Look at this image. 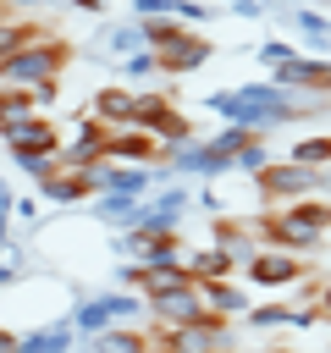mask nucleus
<instances>
[{
	"label": "nucleus",
	"instance_id": "nucleus-1",
	"mask_svg": "<svg viewBox=\"0 0 331 353\" xmlns=\"http://www.w3.org/2000/svg\"><path fill=\"white\" fill-rule=\"evenodd\" d=\"M66 61H72V50H66L61 39H33V44H22L17 55H6V61H0V88H39V83H61Z\"/></svg>",
	"mask_w": 331,
	"mask_h": 353
},
{
	"label": "nucleus",
	"instance_id": "nucleus-2",
	"mask_svg": "<svg viewBox=\"0 0 331 353\" xmlns=\"http://www.w3.org/2000/svg\"><path fill=\"white\" fill-rule=\"evenodd\" d=\"M254 188H259L265 204L287 210V204H298V199L325 193V171H309V165H298V160H270V165L254 176Z\"/></svg>",
	"mask_w": 331,
	"mask_h": 353
},
{
	"label": "nucleus",
	"instance_id": "nucleus-3",
	"mask_svg": "<svg viewBox=\"0 0 331 353\" xmlns=\"http://www.w3.org/2000/svg\"><path fill=\"white\" fill-rule=\"evenodd\" d=\"M132 314H138V298L132 292H94V298H83L72 309V331L77 336H99V331H110V325H121Z\"/></svg>",
	"mask_w": 331,
	"mask_h": 353
},
{
	"label": "nucleus",
	"instance_id": "nucleus-4",
	"mask_svg": "<svg viewBox=\"0 0 331 353\" xmlns=\"http://www.w3.org/2000/svg\"><path fill=\"white\" fill-rule=\"evenodd\" d=\"M276 88L298 94V99H331V61H314V55H292L287 66L270 72Z\"/></svg>",
	"mask_w": 331,
	"mask_h": 353
},
{
	"label": "nucleus",
	"instance_id": "nucleus-5",
	"mask_svg": "<svg viewBox=\"0 0 331 353\" xmlns=\"http://www.w3.org/2000/svg\"><path fill=\"white\" fill-rule=\"evenodd\" d=\"M105 149H110V127H105V121H94V116H83V121L72 127V138H61V165L88 171V165H99V160H105Z\"/></svg>",
	"mask_w": 331,
	"mask_h": 353
},
{
	"label": "nucleus",
	"instance_id": "nucleus-6",
	"mask_svg": "<svg viewBox=\"0 0 331 353\" xmlns=\"http://www.w3.org/2000/svg\"><path fill=\"white\" fill-rule=\"evenodd\" d=\"M110 165H166V143L143 127H110V149H105Z\"/></svg>",
	"mask_w": 331,
	"mask_h": 353
},
{
	"label": "nucleus",
	"instance_id": "nucleus-7",
	"mask_svg": "<svg viewBox=\"0 0 331 353\" xmlns=\"http://www.w3.org/2000/svg\"><path fill=\"white\" fill-rule=\"evenodd\" d=\"M171 336H177V353H232V320H221V314L171 325Z\"/></svg>",
	"mask_w": 331,
	"mask_h": 353
},
{
	"label": "nucleus",
	"instance_id": "nucleus-8",
	"mask_svg": "<svg viewBox=\"0 0 331 353\" xmlns=\"http://www.w3.org/2000/svg\"><path fill=\"white\" fill-rule=\"evenodd\" d=\"M0 138H6V149H44V154H61V127H55L44 110H33V116H22V121H6Z\"/></svg>",
	"mask_w": 331,
	"mask_h": 353
},
{
	"label": "nucleus",
	"instance_id": "nucleus-9",
	"mask_svg": "<svg viewBox=\"0 0 331 353\" xmlns=\"http://www.w3.org/2000/svg\"><path fill=\"white\" fill-rule=\"evenodd\" d=\"M243 276H248L254 287H298V281H303V265H298V254L259 248V254L243 265Z\"/></svg>",
	"mask_w": 331,
	"mask_h": 353
},
{
	"label": "nucleus",
	"instance_id": "nucleus-10",
	"mask_svg": "<svg viewBox=\"0 0 331 353\" xmlns=\"http://www.w3.org/2000/svg\"><path fill=\"white\" fill-rule=\"evenodd\" d=\"M210 243H215L237 270L259 254V232H254V221H226V215H215V221H210Z\"/></svg>",
	"mask_w": 331,
	"mask_h": 353
},
{
	"label": "nucleus",
	"instance_id": "nucleus-11",
	"mask_svg": "<svg viewBox=\"0 0 331 353\" xmlns=\"http://www.w3.org/2000/svg\"><path fill=\"white\" fill-rule=\"evenodd\" d=\"M143 303H149V314H154L160 325H188V320L210 314V309H204V298H199V281L171 287V292H154V298H143Z\"/></svg>",
	"mask_w": 331,
	"mask_h": 353
},
{
	"label": "nucleus",
	"instance_id": "nucleus-12",
	"mask_svg": "<svg viewBox=\"0 0 331 353\" xmlns=\"http://www.w3.org/2000/svg\"><path fill=\"white\" fill-rule=\"evenodd\" d=\"M132 50H143V28H138V22L99 28V39H94V55H99V61H127Z\"/></svg>",
	"mask_w": 331,
	"mask_h": 353
},
{
	"label": "nucleus",
	"instance_id": "nucleus-13",
	"mask_svg": "<svg viewBox=\"0 0 331 353\" xmlns=\"http://www.w3.org/2000/svg\"><path fill=\"white\" fill-rule=\"evenodd\" d=\"M210 55H215V44H210L204 33H193L188 44H177V50H166V55H160V72H166V77H188V72H199Z\"/></svg>",
	"mask_w": 331,
	"mask_h": 353
},
{
	"label": "nucleus",
	"instance_id": "nucleus-14",
	"mask_svg": "<svg viewBox=\"0 0 331 353\" xmlns=\"http://www.w3.org/2000/svg\"><path fill=\"white\" fill-rule=\"evenodd\" d=\"M132 94H138V88L110 83V88H99V94H94L88 116H94V121H105V127H127V121H132Z\"/></svg>",
	"mask_w": 331,
	"mask_h": 353
},
{
	"label": "nucleus",
	"instance_id": "nucleus-15",
	"mask_svg": "<svg viewBox=\"0 0 331 353\" xmlns=\"http://www.w3.org/2000/svg\"><path fill=\"white\" fill-rule=\"evenodd\" d=\"M39 193H44L50 204H77V199H88L94 188H88V171H72V165H61V171L39 176Z\"/></svg>",
	"mask_w": 331,
	"mask_h": 353
},
{
	"label": "nucleus",
	"instance_id": "nucleus-16",
	"mask_svg": "<svg viewBox=\"0 0 331 353\" xmlns=\"http://www.w3.org/2000/svg\"><path fill=\"white\" fill-rule=\"evenodd\" d=\"M171 110H177V99H171V94H160V88H138V94H132V121H127V127L154 132V127H160Z\"/></svg>",
	"mask_w": 331,
	"mask_h": 353
},
{
	"label": "nucleus",
	"instance_id": "nucleus-17",
	"mask_svg": "<svg viewBox=\"0 0 331 353\" xmlns=\"http://www.w3.org/2000/svg\"><path fill=\"white\" fill-rule=\"evenodd\" d=\"M199 298H204V309H210V314H221V320H232V314H243V309H248V292H243V287H232V281H199Z\"/></svg>",
	"mask_w": 331,
	"mask_h": 353
},
{
	"label": "nucleus",
	"instance_id": "nucleus-18",
	"mask_svg": "<svg viewBox=\"0 0 331 353\" xmlns=\"http://www.w3.org/2000/svg\"><path fill=\"white\" fill-rule=\"evenodd\" d=\"M83 353H149V336L143 331H127V325H110V331L88 336Z\"/></svg>",
	"mask_w": 331,
	"mask_h": 353
},
{
	"label": "nucleus",
	"instance_id": "nucleus-19",
	"mask_svg": "<svg viewBox=\"0 0 331 353\" xmlns=\"http://www.w3.org/2000/svg\"><path fill=\"white\" fill-rule=\"evenodd\" d=\"M232 270H237V265H232L215 243L199 248V254H188V276H193V281H232Z\"/></svg>",
	"mask_w": 331,
	"mask_h": 353
},
{
	"label": "nucleus",
	"instance_id": "nucleus-20",
	"mask_svg": "<svg viewBox=\"0 0 331 353\" xmlns=\"http://www.w3.org/2000/svg\"><path fill=\"white\" fill-rule=\"evenodd\" d=\"M292 160L309 165V171H325V165H331V132H309V138H298V143H292Z\"/></svg>",
	"mask_w": 331,
	"mask_h": 353
},
{
	"label": "nucleus",
	"instance_id": "nucleus-21",
	"mask_svg": "<svg viewBox=\"0 0 331 353\" xmlns=\"http://www.w3.org/2000/svg\"><path fill=\"white\" fill-rule=\"evenodd\" d=\"M33 39H44V28H39V22H11V17H0V61H6V55H17L22 44H33Z\"/></svg>",
	"mask_w": 331,
	"mask_h": 353
},
{
	"label": "nucleus",
	"instance_id": "nucleus-22",
	"mask_svg": "<svg viewBox=\"0 0 331 353\" xmlns=\"http://www.w3.org/2000/svg\"><path fill=\"white\" fill-rule=\"evenodd\" d=\"M265 165H270V143H265V138L254 132V138H248V143L237 149V160H232V171H243V176H259Z\"/></svg>",
	"mask_w": 331,
	"mask_h": 353
},
{
	"label": "nucleus",
	"instance_id": "nucleus-23",
	"mask_svg": "<svg viewBox=\"0 0 331 353\" xmlns=\"http://www.w3.org/2000/svg\"><path fill=\"white\" fill-rule=\"evenodd\" d=\"M39 105H33V94L28 88H0V127L6 121H22V116H33Z\"/></svg>",
	"mask_w": 331,
	"mask_h": 353
},
{
	"label": "nucleus",
	"instance_id": "nucleus-24",
	"mask_svg": "<svg viewBox=\"0 0 331 353\" xmlns=\"http://www.w3.org/2000/svg\"><path fill=\"white\" fill-rule=\"evenodd\" d=\"M287 309H292V303H254V309H248V325H254V331H281V325H287Z\"/></svg>",
	"mask_w": 331,
	"mask_h": 353
},
{
	"label": "nucleus",
	"instance_id": "nucleus-25",
	"mask_svg": "<svg viewBox=\"0 0 331 353\" xmlns=\"http://www.w3.org/2000/svg\"><path fill=\"white\" fill-rule=\"evenodd\" d=\"M154 72H160V55H154V50H132V55L121 61V77H127V83H132V77H154Z\"/></svg>",
	"mask_w": 331,
	"mask_h": 353
},
{
	"label": "nucleus",
	"instance_id": "nucleus-26",
	"mask_svg": "<svg viewBox=\"0 0 331 353\" xmlns=\"http://www.w3.org/2000/svg\"><path fill=\"white\" fill-rule=\"evenodd\" d=\"M292 55H298V50H292V44H281V39H270V44H259V61H265L270 72H276V66H287Z\"/></svg>",
	"mask_w": 331,
	"mask_h": 353
},
{
	"label": "nucleus",
	"instance_id": "nucleus-27",
	"mask_svg": "<svg viewBox=\"0 0 331 353\" xmlns=\"http://www.w3.org/2000/svg\"><path fill=\"white\" fill-rule=\"evenodd\" d=\"M17 342H22L17 331H0V353H17Z\"/></svg>",
	"mask_w": 331,
	"mask_h": 353
},
{
	"label": "nucleus",
	"instance_id": "nucleus-28",
	"mask_svg": "<svg viewBox=\"0 0 331 353\" xmlns=\"http://www.w3.org/2000/svg\"><path fill=\"white\" fill-rule=\"evenodd\" d=\"M77 11H105V0H72Z\"/></svg>",
	"mask_w": 331,
	"mask_h": 353
},
{
	"label": "nucleus",
	"instance_id": "nucleus-29",
	"mask_svg": "<svg viewBox=\"0 0 331 353\" xmlns=\"http://www.w3.org/2000/svg\"><path fill=\"white\" fill-rule=\"evenodd\" d=\"M6 6H17V11H39L44 0H6Z\"/></svg>",
	"mask_w": 331,
	"mask_h": 353
},
{
	"label": "nucleus",
	"instance_id": "nucleus-30",
	"mask_svg": "<svg viewBox=\"0 0 331 353\" xmlns=\"http://www.w3.org/2000/svg\"><path fill=\"white\" fill-rule=\"evenodd\" d=\"M320 309H325V314H331V281H325V287H320Z\"/></svg>",
	"mask_w": 331,
	"mask_h": 353
},
{
	"label": "nucleus",
	"instance_id": "nucleus-31",
	"mask_svg": "<svg viewBox=\"0 0 331 353\" xmlns=\"http://www.w3.org/2000/svg\"><path fill=\"white\" fill-rule=\"evenodd\" d=\"M259 353H287V347H259Z\"/></svg>",
	"mask_w": 331,
	"mask_h": 353
},
{
	"label": "nucleus",
	"instance_id": "nucleus-32",
	"mask_svg": "<svg viewBox=\"0 0 331 353\" xmlns=\"http://www.w3.org/2000/svg\"><path fill=\"white\" fill-rule=\"evenodd\" d=\"M325 193H331V171H325Z\"/></svg>",
	"mask_w": 331,
	"mask_h": 353
},
{
	"label": "nucleus",
	"instance_id": "nucleus-33",
	"mask_svg": "<svg viewBox=\"0 0 331 353\" xmlns=\"http://www.w3.org/2000/svg\"><path fill=\"white\" fill-rule=\"evenodd\" d=\"M0 11H6V0H0Z\"/></svg>",
	"mask_w": 331,
	"mask_h": 353
},
{
	"label": "nucleus",
	"instance_id": "nucleus-34",
	"mask_svg": "<svg viewBox=\"0 0 331 353\" xmlns=\"http://www.w3.org/2000/svg\"><path fill=\"white\" fill-rule=\"evenodd\" d=\"M325 6H331V0H325Z\"/></svg>",
	"mask_w": 331,
	"mask_h": 353
},
{
	"label": "nucleus",
	"instance_id": "nucleus-35",
	"mask_svg": "<svg viewBox=\"0 0 331 353\" xmlns=\"http://www.w3.org/2000/svg\"><path fill=\"white\" fill-rule=\"evenodd\" d=\"M232 6H237V0H232Z\"/></svg>",
	"mask_w": 331,
	"mask_h": 353
}]
</instances>
